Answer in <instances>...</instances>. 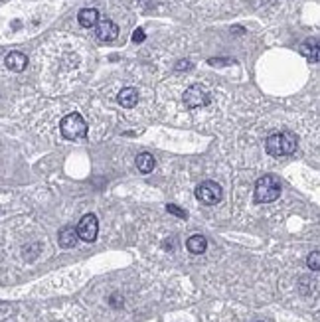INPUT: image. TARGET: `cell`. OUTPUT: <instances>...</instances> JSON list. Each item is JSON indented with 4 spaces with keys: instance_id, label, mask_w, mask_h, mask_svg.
<instances>
[{
    "instance_id": "1",
    "label": "cell",
    "mask_w": 320,
    "mask_h": 322,
    "mask_svg": "<svg viewBox=\"0 0 320 322\" xmlns=\"http://www.w3.org/2000/svg\"><path fill=\"white\" fill-rule=\"evenodd\" d=\"M297 148V136L292 132H273L267 139V152L273 156H287Z\"/></svg>"
},
{
    "instance_id": "19",
    "label": "cell",
    "mask_w": 320,
    "mask_h": 322,
    "mask_svg": "<svg viewBox=\"0 0 320 322\" xmlns=\"http://www.w3.org/2000/svg\"><path fill=\"white\" fill-rule=\"evenodd\" d=\"M190 67H192L190 61H178V63H176V70H190Z\"/></svg>"
},
{
    "instance_id": "14",
    "label": "cell",
    "mask_w": 320,
    "mask_h": 322,
    "mask_svg": "<svg viewBox=\"0 0 320 322\" xmlns=\"http://www.w3.org/2000/svg\"><path fill=\"white\" fill-rule=\"evenodd\" d=\"M301 52L305 54L310 61H318V42L316 40H308L301 45Z\"/></svg>"
},
{
    "instance_id": "8",
    "label": "cell",
    "mask_w": 320,
    "mask_h": 322,
    "mask_svg": "<svg viewBox=\"0 0 320 322\" xmlns=\"http://www.w3.org/2000/svg\"><path fill=\"white\" fill-rule=\"evenodd\" d=\"M4 63H6V67L10 70V72H16V74H20V72H24L26 70V65H28V58L22 54V52H10L6 59H4Z\"/></svg>"
},
{
    "instance_id": "5",
    "label": "cell",
    "mask_w": 320,
    "mask_h": 322,
    "mask_svg": "<svg viewBox=\"0 0 320 322\" xmlns=\"http://www.w3.org/2000/svg\"><path fill=\"white\" fill-rule=\"evenodd\" d=\"M76 232H77V237H79L81 241H87V243L95 241V239H97V232H99V223H97V218H95L93 214L83 216V218H81V221L77 223Z\"/></svg>"
},
{
    "instance_id": "12",
    "label": "cell",
    "mask_w": 320,
    "mask_h": 322,
    "mask_svg": "<svg viewBox=\"0 0 320 322\" xmlns=\"http://www.w3.org/2000/svg\"><path fill=\"white\" fill-rule=\"evenodd\" d=\"M186 247H188L190 253L200 255V253H204L206 247H208V239H206L204 235H192V237L186 241Z\"/></svg>"
},
{
    "instance_id": "6",
    "label": "cell",
    "mask_w": 320,
    "mask_h": 322,
    "mask_svg": "<svg viewBox=\"0 0 320 322\" xmlns=\"http://www.w3.org/2000/svg\"><path fill=\"white\" fill-rule=\"evenodd\" d=\"M208 101H210L208 91L204 87H200V85H192V87L184 93V103H186L190 109L204 107V105H208Z\"/></svg>"
},
{
    "instance_id": "16",
    "label": "cell",
    "mask_w": 320,
    "mask_h": 322,
    "mask_svg": "<svg viewBox=\"0 0 320 322\" xmlns=\"http://www.w3.org/2000/svg\"><path fill=\"white\" fill-rule=\"evenodd\" d=\"M166 210H168V214H174L176 218H182V220H186V218H188V214L184 212L182 208H178V205L168 204V205H166Z\"/></svg>"
},
{
    "instance_id": "2",
    "label": "cell",
    "mask_w": 320,
    "mask_h": 322,
    "mask_svg": "<svg viewBox=\"0 0 320 322\" xmlns=\"http://www.w3.org/2000/svg\"><path fill=\"white\" fill-rule=\"evenodd\" d=\"M281 194V182L273 174H265L255 184V200L259 204H271Z\"/></svg>"
},
{
    "instance_id": "11",
    "label": "cell",
    "mask_w": 320,
    "mask_h": 322,
    "mask_svg": "<svg viewBox=\"0 0 320 322\" xmlns=\"http://www.w3.org/2000/svg\"><path fill=\"white\" fill-rule=\"evenodd\" d=\"M138 101V91L135 87H125L121 89V93H119V105L125 107V109H131V107H135Z\"/></svg>"
},
{
    "instance_id": "18",
    "label": "cell",
    "mask_w": 320,
    "mask_h": 322,
    "mask_svg": "<svg viewBox=\"0 0 320 322\" xmlns=\"http://www.w3.org/2000/svg\"><path fill=\"white\" fill-rule=\"evenodd\" d=\"M111 305L113 307H122V296H119V293H115L111 296Z\"/></svg>"
},
{
    "instance_id": "7",
    "label": "cell",
    "mask_w": 320,
    "mask_h": 322,
    "mask_svg": "<svg viewBox=\"0 0 320 322\" xmlns=\"http://www.w3.org/2000/svg\"><path fill=\"white\" fill-rule=\"evenodd\" d=\"M119 36V26L111 20H103V22H97V38L103 40V42H113L117 40Z\"/></svg>"
},
{
    "instance_id": "9",
    "label": "cell",
    "mask_w": 320,
    "mask_h": 322,
    "mask_svg": "<svg viewBox=\"0 0 320 322\" xmlns=\"http://www.w3.org/2000/svg\"><path fill=\"white\" fill-rule=\"evenodd\" d=\"M58 241H60L61 247H65V249L76 247L77 241H79L76 227H71V225H65V227H61L60 235H58Z\"/></svg>"
},
{
    "instance_id": "13",
    "label": "cell",
    "mask_w": 320,
    "mask_h": 322,
    "mask_svg": "<svg viewBox=\"0 0 320 322\" xmlns=\"http://www.w3.org/2000/svg\"><path fill=\"white\" fill-rule=\"evenodd\" d=\"M154 158L153 154H146V152H142V154H138L137 156V168L142 172V174H149V172H153L154 170Z\"/></svg>"
},
{
    "instance_id": "15",
    "label": "cell",
    "mask_w": 320,
    "mask_h": 322,
    "mask_svg": "<svg viewBox=\"0 0 320 322\" xmlns=\"http://www.w3.org/2000/svg\"><path fill=\"white\" fill-rule=\"evenodd\" d=\"M306 265H308V269H312V271H320V253L318 251H312V253L308 255Z\"/></svg>"
},
{
    "instance_id": "4",
    "label": "cell",
    "mask_w": 320,
    "mask_h": 322,
    "mask_svg": "<svg viewBox=\"0 0 320 322\" xmlns=\"http://www.w3.org/2000/svg\"><path fill=\"white\" fill-rule=\"evenodd\" d=\"M196 198L204 205H213L224 198V190L213 180H206V182H202L198 188H196Z\"/></svg>"
},
{
    "instance_id": "3",
    "label": "cell",
    "mask_w": 320,
    "mask_h": 322,
    "mask_svg": "<svg viewBox=\"0 0 320 322\" xmlns=\"http://www.w3.org/2000/svg\"><path fill=\"white\" fill-rule=\"evenodd\" d=\"M61 129V134L65 136V139H83L85 134H87V123L83 121L81 115H77V113H71V115H67V117H63L60 125Z\"/></svg>"
},
{
    "instance_id": "17",
    "label": "cell",
    "mask_w": 320,
    "mask_h": 322,
    "mask_svg": "<svg viewBox=\"0 0 320 322\" xmlns=\"http://www.w3.org/2000/svg\"><path fill=\"white\" fill-rule=\"evenodd\" d=\"M133 42L135 44H140V42H144V30L142 28H137L133 32Z\"/></svg>"
},
{
    "instance_id": "10",
    "label": "cell",
    "mask_w": 320,
    "mask_h": 322,
    "mask_svg": "<svg viewBox=\"0 0 320 322\" xmlns=\"http://www.w3.org/2000/svg\"><path fill=\"white\" fill-rule=\"evenodd\" d=\"M77 20L83 28H91V26H97V22H99V12L95 8H83V10H79Z\"/></svg>"
}]
</instances>
